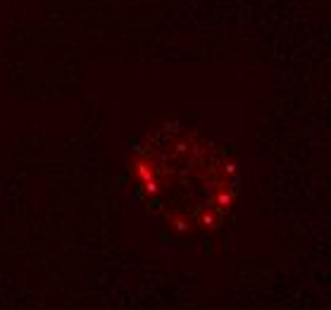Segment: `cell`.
I'll list each match as a JSON object with an SVG mask.
<instances>
[{
    "instance_id": "1",
    "label": "cell",
    "mask_w": 331,
    "mask_h": 310,
    "mask_svg": "<svg viewBox=\"0 0 331 310\" xmlns=\"http://www.w3.org/2000/svg\"><path fill=\"white\" fill-rule=\"evenodd\" d=\"M131 175L141 198L181 231L220 227L236 198V170L226 153L177 127H162L138 146Z\"/></svg>"
}]
</instances>
